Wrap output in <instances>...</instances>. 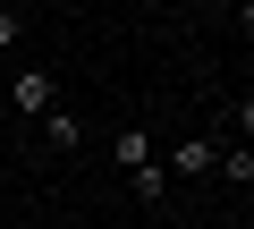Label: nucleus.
I'll return each instance as SVG.
<instances>
[{"label": "nucleus", "instance_id": "nucleus-6", "mask_svg": "<svg viewBox=\"0 0 254 229\" xmlns=\"http://www.w3.org/2000/svg\"><path fill=\"white\" fill-rule=\"evenodd\" d=\"M17 34H26V17H17V9H0V51H9Z\"/></svg>", "mask_w": 254, "mask_h": 229}, {"label": "nucleus", "instance_id": "nucleus-3", "mask_svg": "<svg viewBox=\"0 0 254 229\" xmlns=\"http://www.w3.org/2000/svg\"><path fill=\"white\" fill-rule=\"evenodd\" d=\"M43 136H51V153H76L85 145V119H76V110H43Z\"/></svg>", "mask_w": 254, "mask_h": 229}, {"label": "nucleus", "instance_id": "nucleus-4", "mask_svg": "<svg viewBox=\"0 0 254 229\" xmlns=\"http://www.w3.org/2000/svg\"><path fill=\"white\" fill-rule=\"evenodd\" d=\"M212 161H220V153H212V145H203V136H195V145H178V153H170V170H178V178H195V170H212Z\"/></svg>", "mask_w": 254, "mask_h": 229}, {"label": "nucleus", "instance_id": "nucleus-5", "mask_svg": "<svg viewBox=\"0 0 254 229\" xmlns=\"http://www.w3.org/2000/svg\"><path fill=\"white\" fill-rule=\"evenodd\" d=\"M212 170H220V178H229V187H254V153H246V145H237V153H220V161H212Z\"/></svg>", "mask_w": 254, "mask_h": 229}, {"label": "nucleus", "instance_id": "nucleus-2", "mask_svg": "<svg viewBox=\"0 0 254 229\" xmlns=\"http://www.w3.org/2000/svg\"><path fill=\"white\" fill-rule=\"evenodd\" d=\"M110 161H119L127 178H136V170H153V136H144V128H119V136H110Z\"/></svg>", "mask_w": 254, "mask_h": 229}, {"label": "nucleus", "instance_id": "nucleus-1", "mask_svg": "<svg viewBox=\"0 0 254 229\" xmlns=\"http://www.w3.org/2000/svg\"><path fill=\"white\" fill-rule=\"evenodd\" d=\"M9 102H17V110H26V119H43V110H60V85H51V76H43V68H26V76H17V85H9Z\"/></svg>", "mask_w": 254, "mask_h": 229}]
</instances>
